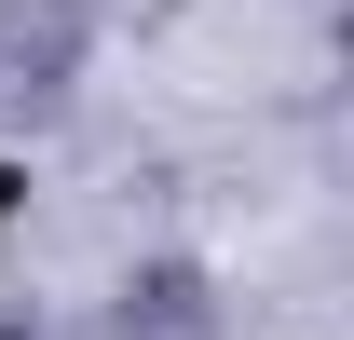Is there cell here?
I'll use <instances>...</instances> for the list:
<instances>
[{
	"instance_id": "cell-1",
	"label": "cell",
	"mask_w": 354,
	"mask_h": 340,
	"mask_svg": "<svg viewBox=\"0 0 354 340\" xmlns=\"http://www.w3.org/2000/svg\"><path fill=\"white\" fill-rule=\"evenodd\" d=\"M82 0H0V109H41L82 82Z\"/></svg>"
},
{
	"instance_id": "cell-2",
	"label": "cell",
	"mask_w": 354,
	"mask_h": 340,
	"mask_svg": "<svg viewBox=\"0 0 354 340\" xmlns=\"http://www.w3.org/2000/svg\"><path fill=\"white\" fill-rule=\"evenodd\" d=\"M14 191H28V177H14V164H0V245H14Z\"/></svg>"
}]
</instances>
